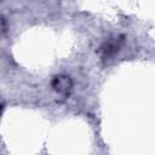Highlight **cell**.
Instances as JSON below:
<instances>
[{
    "label": "cell",
    "mask_w": 155,
    "mask_h": 155,
    "mask_svg": "<svg viewBox=\"0 0 155 155\" xmlns=\"http://www.w3.org/2000/svg\"><path fill=\"white\" fill-rule=\"evenodd\" d=\"M53 88L59 93H67L71 88V80L68 76H56L52 82Z\"/></svg>",
    "instance_id": "1"
}]
</instances>
